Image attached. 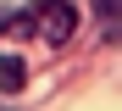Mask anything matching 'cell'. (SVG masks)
Masks as SVG:
<instances>
[{
    "instance_id": "4",
    "label": "cell",
    "mask_w": 122,
    "mask_h": 111,
    "mask_svg": "<svg viewBox=\"0 0 122 111\" xmlns=\"http://www.w3.org/2000/svg\"><path fill=\"white\" fill-rule=\"evenodd\" d=\"M0 28H11V6H0Z\"/></svg>"
},
{
    "instance_id": "3",
    "label": "cell",
    "mask_w": 122,
    "mask_h": 111,
    "mask_svg": "<svg viewBox=\"0 0 122 111\" xmlns=\"http://www.w3.org/2000/svg\"><path fill=\"white\" fill-rule=\"evenodd\" d=\"M94 6H100V17H106V28H111L117 22V0H94Z\"/></svg>"
},
{
    "instance_id": "1",
    "label": "cell",
    "mask_w": 122,
    "mask_h": 111,
    "mask_svg": "<svg viewBox=\"0 0 122 111\" xmlns=\"http://www.w3.org/2000/svg\"><path fill=\"white\" fill-rule=\"evenodd\" d=\"M39 11H45L39 17V33H45L50 44H67L78 33V6L72 0H39Z\"/></svg>"
},
{
    "instance_id": "2",
    "label": "cell",
    "mask_w": 122,
    "mask_h": 111,
    "mask_svg": "<svg viewBox=\"0 0 122 111\" xmlns=\"http://www.w3.org/2000/svg\"><path fill=\"white\" fill-rule=\"evenodd\" d=\"M22 83H28V61H22V56H0V89L17 95Z\"/></svg>"
}]
</instances>
